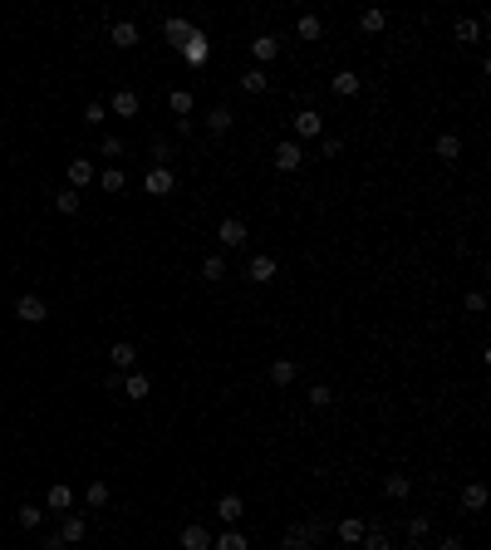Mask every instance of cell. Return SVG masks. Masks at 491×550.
Here are the masks:
<instances>
[{"mask_svg": "<svg viewBox=\"0 0 491 550\" xmlns=\"http://www.w3.org/2000/svg\"><path fill=\"white\" fill-rule=\"evenodd\" d=\"M103 157H123V138H103Z\"/></svg>", "mask_w": 491, "mask_h": 550, "instance_id": "obj_40", "label": "cell"}, {"mask_svg": "<svg viewBox=\"0 0 491 550\" xmlns=\"http://www.w3.org/2000/svg\"><path fill=\"white\" fill-rule=\"evenodd\" d=\"M231 123H236L231 109H211V113H206V133H216V138H221V133H231Z\"/></svg>", "mask_w": 491, "mask_h": 550, "instance_id": "obj_25", "label": "cell"}, {"mask_svg": "<svg viewBox=\"0 0 491 550\" xmlns=\"http://www.w3.org/2000/svg\"><path fill=\"white\" fill-rule=\"evenodd\" d=\"M413 550H427V546H422V541H418V546H413Z\"/></svg>", "mask_w": 491, "mask_h": 550, "instance_id": "obj_46", "label": "cell"}, {"mask_svg": "<svg viewBox=\"0 0 491 550\" xmlns=\"http://www.w3.org/2000/svg\"><path fill=\"white\" fill-rule=\"evenodd\" d=\"M40 550H69V546H64L59 536H49V541H45V546H40Z\"/></svg>", "mask_w": 491, "mask_h": 550, "instance_id": "obj_44", "label": "cell"}, {"mask_svg": "<svg viewBox=\"0 0 491 550\" xmlns=\"http://www.w3.org/2000/svg\"><path fill=\"white\" fill-rule=\"evenodd\" d=\"M329 94H334V99H349V94H359V74H354V69H339V74L329 79Z\"/></svg>", "mask_w": 491, "mask_h": 550, "instance_id": "obj_7", "label": "cell"}, {"mask_svg": "<svg viewBox=\"0 0 491 550\" xmlns=\"http://www.w3.org/2000/svg\"><path fill=\"white\" fill-rule=\"evenodd\" d=\"M182 49H187V59H192V64H201V59H206V35H201V30H196L192 40H187V44H182Z\"/></svg>", "mask_w": 491, "mask_h": 550, "instance_id": "obj_33", "label": "cell"}, {"mask_svg": "<svg viewBox=\"0 0 491 550\" xmlns=\"http://www.w3.org/2000/svg\"><path fill=\"white\" fill-rule=\"evenodd\" d=\"M271 383H276V388H290L295 383V364L290 359H276V364H271Z\"/></svg>", "mask_w": 491, "mask_h": 550, "instance_id": "obj_26", "label": "cell"}, {"mask_svg": "<svg viewBox=\"0 0 491 550\" xmlns=\"http://www.w3.org/2000/svg\"><path fill=\"white\" fill-rule=\"evenodd\" d=\"M427 531H432L427 516H413V521H408V536H413V541H427Z\"/></svg>", "mask_w": 491, "mask_h": 550, "instance_id": "obj_38", "label": "cell"}, {"mask_svg": "<svg viewBox=\"0 0 491 550\" xmlns=\"http://www.w3.org/2000/svg\"><path fill=\"white\" fill-rule=\"evenodd\" d=\"M84 123H103V104H89V109H84Z\"/></svg>", "mask_w": 491, "mask_h": 550, "instance_id": "obj_43", "label": "cell"}, {"mask_svg": "<svg viewBox=\"0 0 491 550\" xmlns=\"http://www.w3.org/2000/svg\"><path fill=\"white\" fill-rule=\"evenodd\" d=\"M408 491H413V482H408L403 472H389V477H384V496H389V501H408Z\"/></svg>", "mask_w": 491, "mask_h": 550, "instance_id": "obj_12", "label": "cell"}, {"mask_svg": "<svg viewBox=\"0 0 491 550\" xmlns=\"http://www.w3.org/2000/svg\"><path fill=\"white\" fill-rule=\"evenodd\" d=\"M211 550H251V546H246V536H241V531H231V526H226V531L211 541Z\"/></svg>", "mask_w": 491, "mask_h": 550, "instance_id": "obj_28", "label": "cell"}, {"mask_svg": "<svg viewBox=\"0 0 491 550\" xmlns=\"http://www.w3.org/2000/svg\"><path fill=\"white\" fill-rule=\"evenodd\" d=\"M477 35H482V25H477V20H457V40H462V44H472Z\"/></svg>", "mask_w": 491, "mask_h": 550, "instance_id": "obj_36", "label": "cell"}, {"mask_svg": "<svg viewBox=\"0 0 491 550\" xmlns=\"http://www.w3.org/2000/svg\"><path fill=\"white\" fill-rule=\"evenodd\" d=\"M216 516H221V521H226V526H236V521H241V516H246V501H241V496H236V491H226V496H221V501H216Z\"/></svg>", "mask_w": 491, "mask_h": 550, "instance_id": "obj_5", "label": "cell"}, {"mask_svg": "<svg viewBox=\"0 0 491 550\" xmlns=\"http://www.w3.org/2000/svg\"><path fill=\"white\" fill-rule=\"evenodd\" d=\"M108 109L118 113V118H138V109H143V99H138V89H118V94L108 99Z\"/></svg>", "mask_w": 491, "mask_h": 550, "instance_id": "obj_3", "label": "cell"}, {"mask_svg": "<svg viewBox=\"0 0 491 550\" xmlns=\"http://www.w3.org/2000/svg\"><path fill=\"white\" fill-rule=\"evenodd\" d=\"M45 501H49V511H64V516H69V511H74V491H69V482H54Z\"/></svg>", "mask_w": 491, "mask_h": 550, "instance_id": "obj_10", "label": "cell"}, {"mask_svg": "<svg viewBox=\"0 0 491 550\" xmlns=\"http://www.w3.org/2000/svg\"><path fill=\"white\" fill-rule=\"evenodd\" d=\"M300 162H304V148H300L295 138H285V143L276 148V167H280V172H295Z\"/></svg>", "mask_w": 491, "mask_h": 550, "instance_id": "obj_4", "label": "cell"}, {"mask_svg": "<svg viewBox=\"0 0 491 550\" xmlns=\"http://www.w3.org/2000/svg\"><path fill=\"white\" fill-rule=\"evenodd\" d=\"M143 187H148V197H167V192H172V172H167V167H153V172L143 177Z\"/></svg>", "mask_w": 491, "mask_h": 550, "instance_id": "obj_8", "label": "cell"}, {"mask_svg": "<svg viewBox=\"0 0 491 550\" xmlns=\"http://www.w3.org/2000/svg\"><path fill=\"white\" fill-rule=\"evenodd\" d=\"M364 531H369V526H364L359 516H344V521H339V541H344V546H359Z\"/></svg>", "mask_w": 491, "mask_h": 550, "instance_id": "obj_18", "label": "cell"}, {"mask_svg": "<svg viewBox=\"0 0 491 550\" xmlns=\"http://www.w3.org/2000/svg\"><path fill=\"white\" fill-rule=\"evenodd\" d=\"M84 536H89V521H84V516H64V526H59V541H64V546H79Z\"/></svg>", "mask_w": 491, "mask_h": 550, "instance_id": "obj_11", "label": "cell"}, {"mask_svg": "<svg viewBox=\"0 0 491 550\" xmlns=\"http://www.w3.org/2000/svg\"><path fill=\"white\" fill-rule=\"evenodd\" d=\"M251 54H256V59H261V64H271V59H276V54H280V40H276V35H261V40H256V44H251Z\"/></svg>", "mask_w": 491, "mask_h": 550, "instance_id": "obj_23", "label": "cell"}, {"mask_svg": "<svg viewBox=\"0 0 491 550\" xmlns=\"http://www.w3.org/2000/svg\"><path fill=\"white\" fill-rule=\"evenodd\" d=\"M108 364H113V369H133V364H138V349H133L128 339H118V344L108 349Z\"/></svg>", "mask_w": 491, "mask_h": 550, "instance_id": "obj_15", "label": "cell"}, {"mask_svg": "<svg viewBox=\"0 0 491 550\" xmlns=\"http://www.w3.org/2000/svg\"><path fill=\"white\" fill-rule=\"evenodd\" d=\"M359 30H364V35H379V30H384V10H379V5L364 10V15H359Z\"/></svg>", "mask_w": 491, "mask_h": 550, "instance_id": "obj_30", "label": "cell"}, {"mask_svg": "<svg viewBox=\"0 0 491 550\" xmlns=\"http://www.w3.org/2000/svg\"><path fill=\"white\" fill-rule=\"evenodd\" d=\"M118 388H123V398H133V403H143V398H148V373H128V378H123Z\"/></svg>", "mask_w": 491, "mask_h": 550, "instance_id": "obj_17", "label": "cell"}, {"mask_svg": "<svg viewBox=\"0 0 491 550\" xmlns=\"http://www.w3.org/2000/svg\"><path fill=\"white\" fill-rule=\"evenodd\" d=\"M319 133H324V118H319L314 109L295 113V143H300V138H319Z\"/></svg>", "mask_w": 491, "mask_h": 550, "instance_id": "obj_2", "label": "cell"}, {"mask_svg": "<svg viewBox=\"0 0 491 550\" xmlns=\"http://www.w3.org/2000/svg\"><path fill=\"white\" fill-rule=\"evenodd\" d=\"M98 187H103V192H123V187H128V177H123L118 167H108V172L98 177Z\"/></svg>", "mask_w": 491, "mask_h": 550, "instance_id": "obj_34", "label": "cell"}, {"mask_svg": "<svg viewBox=\"0 0 491 550\" xmlns=\"http://www.w3.org/2000/svg\"><path fill=\"white\" fill-rule=\"evenodd\" d=\"M167 104H172V113H177V118H192V109H196L192 89H172V94H167Z\"/></svg>", "mask_w": 491, "mask_h": 550, "instance_id": "obj_21", "label": "cell"}, {"mask_svg": "<svg viewBox=\"0 0 491 550\" xmlns=\"http://www.w3.org/2000/svg\"><path fill=\"white\" fill-rule=\"evenodd\" d=\"M84 496H89V506H94V511H98V506H108V482H94Z\"/></svg>", "mask_w": 491, "mask_h": 550, "instance_id": "obj_35", "label": "cell"}, {"mask_svg": "<svg viewBox=\"0 0 491 550\" xmlns=\"http://www.w3.org/2000/svg\"><path fill=\"white\" fill-rule=\"evenodd\" d=\"M196 35V25H187V20H182V15H172V20H167V40H172V44H177V49H182V44H187V40H192Z\"/></svg>", "mask_w": 491, "mask_h": 550, "instance_id": "obj_19", "label": "cell"}, {"mask_svg": "<svg viewBox=\"0 0 491 550\" xmlns=\"http://www.w3.org/2000/svg\"><path fill=\"white\" fill-rule=\"evenodd\" d=\"M246 280H256V285L276 280V261H271V256H251V265H246Z\"/></svg>", "mask_w": 491, "mask_h": 550, "instance_id": "obj_9", "label": "cell"}, {"mask_svg": "<svg viewBox=\"0 0 491 550\" xmlns=\"http://www.w3.org/2000/svg\"><path fill=\"white\" fill-rule=\"evenodd\" d=\"M89 182H94V162H89V157H74V162H69V187L79 192V187H89Z\"/></svg>", "mask_w": 491, "mask_h": 550, "instance_id": "obj_14", "label": "cell"}, {"mask_svg": "<svg viewBox=\"0 0 491 550\" xmlns=\"http://www.w3.org/2000/svg\"><path fill=\"white\" fill-rule=\"evenodd\" d=\"M182 550H211L206 526H182Z\"/></svg>", "mask_w": 491, "mask_h": 550, "instance_id": "obj_20", "label": "cell"}, {"mask_svg": "<svg viewBox=\"0 0 491 550\" xmlns=\"http://www.w3.org/2000/svg\"><path fill=\"white\" fill-rule=\"evenodd\" d=\"M15 521H20V526H25V531H40V521H45V511H40V506H30V501H25V506H20V511H15Z\"/></svg>", "mask_w": 491, "mask_h": 550, "instance_id": "obj_29", "label": "cell"}, {"mask_svg": "<svg viewBox=\"0 0 491 550\" xmlns=\"http://www.w3.org/2000/svg\"><path fill=\"white\" fill-rule=\"evenodd\" d=\"M462 506H467V511H482V506H487V486H482V482H467V486H462Z\"/></svg>", "mask_w": 491, "mask_h": 550, "instance_id": "obj_24", "label": "cell"}, {"mask_svg": "<svg viewBox=\"0 0 491 550\" xmlns=\"http://www.w3.org/2000/svg\"><path fill=\"white\" fill-rule=\"evenodd\" d=\"M295 35H300V40L309 44V40H319V35H324V20H319V15H300V25H295Z\"/></svg>", "mask_w": 491, "mask_h": 550, "instance_id": "obj_22", "label": "cell"}, {"mask_svg": "<svg viewBox=\"0 0 491 550\" xmlns=\"http://www.w3.org/2000/svg\"><path fill=\"white\" fill-rule=\"evenodd\" d=\"M319 153H324V157H339V153H344V143H339V138H324V143H319Z\"/></svg>", "mask_w": 491, "mask_h": 550, "instance_id": "obj_41", "label": "cell"}, {"mask_svg": "<svg viewBox=\"0 0 491 550\" xmlns=\"http://www.w3.org/2000/svg\"><path fill=\"white\" fill-rule=\"evenodd\" d=\"M201 280H226V261H221V256H206V261H201Z\"/></svg>", "mask_w": 491, "mask_h": 550, "instance_id": "obj_32", "label": "cell"}, {"mask_svg": "<svg viewBox=\"0 0 491 550\" xmlns=\"http://www.w3.org/2000/svg\"><path fill=\"white\" fill-rule=\"evenodd\" d=\"M54 212H64V217H74V212H79V192H74V187H64V192L54 197Z\"/></svg>", "mask_w": 491, "mask_h": 550, "instance_id": "obj_31", "label": "cell"}, {"mask_svg": "<svg viewBox=\"0 0 491 550\" xmlns=\"http://www.w3.org/2000/svg\"><path fill=\"white\" fill-rule=\"evenodd\" d=\"M364 550H393L384 531H364Z\"/></svg>", "mask_w": 491, "mask_h": 550, "instance_id": "obj_39", "label": "cell"}, {"mask_svg": "<svg viewBox=\"0 0 491 550\" xmlns=\"http://www.w3.org/2000/svg\"><path fill=\"white\" fill-rule=\"evenodd\" d=\"M432 153H437V157H442V162H457V157H462V138H457V133H442V138H437V148H432Z\"/></svg>", "mask_w": 491, "mask_h": 550, "instance_id": "obj_16", "label": "cell"}, {"mask_svg": "<svg viewBox=\"0 0 491 550\" xmlns=\"http://www.w3.org/2000/svg\"><path fill=\"white\" fill-rule=\"evenodd\" d=\"M266 84H271L266 69H246V74H241V89H246V94H266Z\"/></svg>", "mask_w": 491, "mask_h": 550, "instance_id": "obj_27", "label": "cell"}, {"mask_svg": "<svg viewBox=\"0 0 491 550\" xmlns=\"http://www.w3.org/2000/svg\"><path fill=\"white\" fill-rule=\"evenodd\" d=\"M467 310H472V315H482V310H487V295H482V290H472V295H467Z\"/></svg>", "mask_w": 491, "mask_h": 550, "instance_id": "obj_42", "label": "cell"}, {"mask_svg": "<svg viewBox=\"0 0 491 550\" xmlns=\"http://www.w3.org/2000/svg\"><path fill=\"white\" fill-rule=\"evenodd\" d=\"M309 403H314V408H329V403H334V388L314 383V388H309Z\"/></svg>", "mask_w": 491, "mask_h": 550, "instance_id": "obj_37", "label": "cell"}, {"mask_svg": "<svg viewBox=\"0 0 491 550\" xmlns=\"http://www.w3.org/2000/svg\"><path fill=\"white\" fill-rule=\"evenodd\" d=\"M108 40H113L118 49H133V44H138V25H133V20H118V25L108 30Z\"/></svg>", "mask_w": 491, "mask_h": 550, "instance_id": "obj_13", "label": "cell"}, {"mask_svg": "<svg viewBox=\"0 0 491 550\" xmlns=\"http://www.w3.org/2000/svg\"><path fill=\"white\" fill-rule=\"evenodd\" d=\"M437 550H462V541H457V536H447V541H442Z\"/></svg>", "mask_w": 491, "mask_h": 550, "instance_id": "obj_45", "label": "cell"}, {"mask_svg": "<svg viewBox=\"0 0 491 550\" xmlns=\"http://www.w3.org/2000/svg\"><path fill=\"white\" fill-rule=\"evenodd\" d=\"M216 236H221V246H226V251H236V246H246V221L226 217V221H221V231H216Z\"/></svg>", "mask_w": 491, "mask_h": 550, "instance_id": "obj_6", "label": "cell"}, {"mask_svg": "<svg viewBox=\"0 0 491 550\" xmlns=\"http://www.w3.org/2000/svg\"><path fill=\"white\" fill-rule=\"evenodd\" d=\"M15 320H25V325H45L49 310H45L40 295H20V300H15Z\"/></svg>", "mask_w": 491, "mask_h": 550, "instance_id": "obj_1", "label": "cell"}]
</instances>
